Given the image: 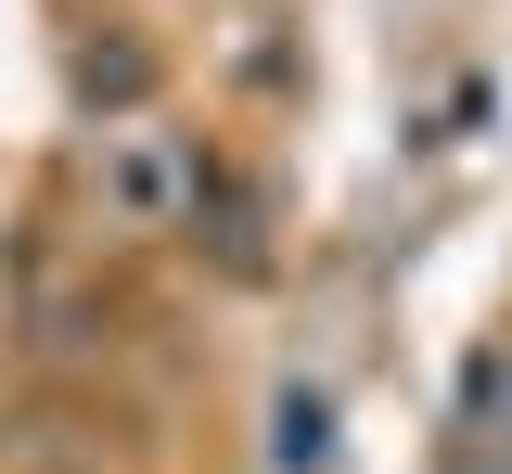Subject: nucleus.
<instances>
[{"mask_svg": "<svg viewBox=\"0 0 512 474\" xmlns=\"http://www.w3.org/2000/svg\"><path fill=\"white\" fill-rule=\"evenodd\" d=\"M90 193H103L116 231H180V218H192V154H180V129H154V116L103 129V141H90Z\"/></svg>", "mask_w": 512, "mask_h": 474, "instance_id": "1", "label": "nucleus"}, {"mask_svg": "<svg viewBox=\"0 0 512 474\" xmlns=\"http://www.w3.org/2000/svg\"><path fill=\"white\" fill-rule=\"evenodd\" d=\"M269 423H282V436H269V462H282V474H320V462H333V385H282Z\"/></svg>", "mask_w": 512, "mask_h": 474, "instance_id": "2", "label": "nucleus"}]
</instances>
